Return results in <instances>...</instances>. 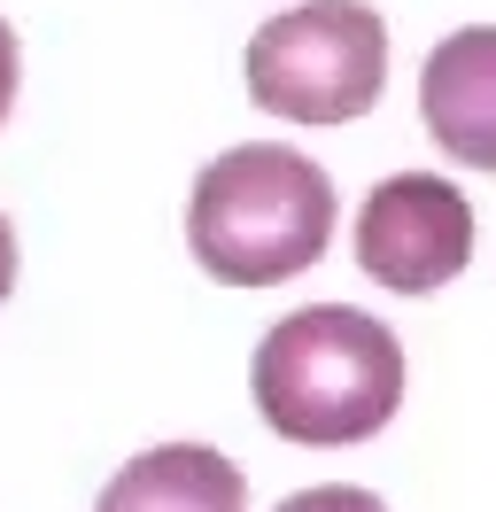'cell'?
Instances as JSON below:
<instances>
[{
	"label": "cell",
	"mask_w": 496,
	"mask_h": 512,
	"mask_svg": "<svg viewBox=\"0 0 496 512\" xmlns=\"http://www.w3.org/2000/svg\"><path fill=\"white\" fill-rule=\"evenodd\" d=\"M16 78H24V55H16V32H8V16H0V125H8V109H16Z\"/></svg>",
	"instance_id": "obj_8"
},
{
	"label": "cell",
	"mask_w": 496,
	"mask_h": 512,
	"mask_svg": "<svg viewBox=\"0 0 496 512\" xmlns=\"http://www.w3.org/2000/svg\"><path fill=\"white\" fill-rule=\"evenodd\" d=\"M473 256V202L434 171H396L357 210V264L396 295H434Z\"/></svg>",
	"instance_id": "obj_4"
},
{
	"label": "cell",
	"mask_w": 496,
	"mask_h": 512,
	"mask_svg": "<svg viewBox=\"0 0 496 512\" xmlns=\"http://www.w3.org/2000/svg\"><path fill=\"white\" fill-rule=\"evenodd\" d=\"M272 512H388L372 489H357V481H318V489H295V497H279Z\"/></svg>",
	"instance_id": "obj_7"
},
{
	"label": "cell",
	"mask_w": 496,
	"mask_h": 512,
	"mask_svg": "<svg viewBox=\"0 0 496 512\" xmlns=\"http://www.w3.org/2000/svg\"><path fill=\"white\" fill-rule=\"evenodd\" d=\"M248 388H256L264 427L287 443H310V450L365 443L403 404V342L372 311L310 303V311H287L256 342Z\"/></svg>",
	"instance_id": "obj_1"
},
{
	"label": "cell",
	"mask_w": 496,
	"mask_h": 512,
	"mask_svg": "<svg viewBox=\"0 0 496 512\" xmlns=\"http://www.w3.org/2000/svg\"><path fill=\"white\" fill-rule=\"evenodd\" d=\"M388 86V24L365 0H303L248 39V94L287 125H357Z\"/></svg>",
	"instance_id": "obj_3"
},
{
	"label": "cell",
	"mask_w": 496,
	"mask_h": 512,
	"mask_svg": "<svg viewBox=\"0 0 496 512\" xmlns=\"http://www.w3.org/2000/svg\"><path fill=\"white\" fill-rule=\"evenodd\" d=\"M8 288H16V225L0 218V303H8Z\"/></svg>",
	"instance_id": "obj_9"
},
{
	"label": "cell",
	"mask_w": 496,
	"mask_h": 512,
	"mask_svg": "<svg viewBox=\"0 0 496 512\" xmlns=\"http://www.w3.org/2000/svg\"><path fill=\"white\" fill-rule=\"evenodd\" d=\"M334 241V179L279 140H248L202 163L186 194V249L225 288H279Z\"/></svg>",
	"instance_id": "obj_2"
},
{
	"label": "cell",
	"mask_w": 496,
	"mask_h": 512,
	"mask_svg": "<svg viewBox=\"0 0 496 512\" xmlns=\"http://www.w3.org/2000/svg\"><path fill=\"white\" fill-rule=\"evenodd\" d=\"M419 117L465 171H496V24H465L419 70Z\"/></svg>",
	"instance_id": "obj_5"
},
{
	"label": "cell",
	"mask_w": 496,
	"mask_h": 512,
	"mask_svg": "<svg viewBox=\"0 0 496 512\" xmlns=\"http://www.w3.org/2000/svg\"><path fill=\"white\" fill-rule=\"evenodd\" d=\"M93 512H248V481L210 443H155L109 474Z\"/></svg>",
	"instance_id": "obj_6"
}]
</instances>
